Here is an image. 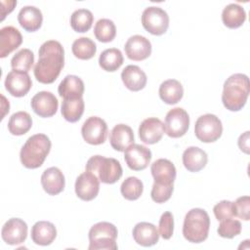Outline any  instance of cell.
<instances>
[{
    "mask_svg": "<svg viewBox=\"0 0 250 250\" xmlns=\"http://www.w3.org/2000/svg\"><path fill=\"white\" fill-rule=\"evenodd\" d=\"M51 149V141L45 134H35L27 139L20 153L21 164L28 169H36L45 161Z\"/></svg>",
    "mask_w": 250,
    "mask_h": 250,
    "instance_id": "3",
    "label": "cell"
},
{
    "mask_svg": "<svg viewBox=\"0 0 250 250\" xmlns=\"http://www.w3.org/2000/svg\"><path fill=\"white\" fill-rule=\"evenodd\" d=\"M174 189L173 185H159L154 183L151 188L150 196L156 203H164L170 199Z\"/></svg>",
    "mask_w": 250,
    "mask_h": 250,
    "instance_id": "39",
    "label": "cell"
},
{
    "mask_svg": "<svg viewBox=\"0 0 250 250\" xmlns=\"http://www.w3.org/2000/svg\"><path fill=\"white\" fill-rule=\"evenodd\" d=\"M121 79L125 87L133 92H138L146 85V75L138 65L129 64L121 72Z\"/></svg>",
    "mask_w": 250,
    "mask_h": 250,
    "instance_id": "22",
    "label": "cell"
},
{
    "mask_svg": "<svg viewBox=\"0 0 250 250\" xmlns=\"http://www.w3.org/2000/svg\"><path fill=\"white\" fill-rule=\"evenodd\" d=\"M84 101L79 99H63L62 103V117L71 123L77 122L84 112Z\"/></svg>",
    "mask_w": 250,
    "mask_h": 250,
    "instance_id": "30",
    "label": "cell"
},
{
    "mask_svg": "<svg viewBox=\"0 0 250 250\" xmlns=\"http://www.w3.org/2000/svg\"><path fill=\"white\" fill-rule=\"evenodd\" d=\"M124 159L127 166L134 171L146 169L151 160V151L145 146L133 144L124 150Z\"/></svg>",
    "mask_w": 250,
    "mask_h": 250,
    "instance_id": "11",
    "label": "cell"
},
{
    "mask_svg": "<svg viewBox=\"0 0 250 250\" xmlns=\"http://www.w3.org/2000/svg\"><path fill=\"white\" fill-rule=\"evenodd\" d=\"M164 132V124L156 117H148L145 119L139 127V137L142 142L147 145L158 143Z\"/></svg>",
    "mask_w": 250,
    "mask_h": 250,
    "instance_id": "17",
    "label": "cell"
},
{
    "mask_svg": "<svg viewBox=\"0 0 250 250\" xmlns=\"http://www.w3.org/2000/svg\"><path fill=\"white\" fill-rule=\"evenodd\" d=\"M32 86V81L27 72L11 70L5 79V88L9 94L21 98L25 96Z\"/></svg>",
    "mask_w": 250,
    "mask_h": 250,
    "instance_id": "12",
    "label": "cell"
},
{
    "mask_svg": "<svg viewBox=\"0 0 250 250\" xmlns=\"http://www.w3.org/2000/svg\"><path fill=\"white\" fill-rule=\"evenodd\" d=\"M210 218L208 213L201 208L189 210L184 221L183 234L184 237L192 243L203 242L209 233Z\"/></svg>",
    "mask_w": 250,
    "mask_h": 250,
    "instance_id": "4",
    "label": "cell"
},
{
    "mask_svg": "<svg viewBox=\"0 0 250 250\" xmlns=\"http://www.w3.org/2000/svg\"><path fill=\"white\" fill-rule=\"evenodd\" d=\"M123 63V55L119 49L110 48L106 49L100 55L99 64L100 66L109 72L117 70Z\"/></svg>",
    "mask_w": 250,
    "mask_h": 250,
    "instance_id": "32",
    "label": "cell"
},
{
    "mask_svg": "<svg viewBox=\"0 0 250 250\" xmlns=\"http://www.w3.org/2000/svg\"><path fill=\"white\" fill-rule=\"evenodd\" d=\"M250 92L249 78L242 73L230 75L224 83L222 102L230 111H238L245 105Z\"/></svg>",
    "mask_w": 250,
    "mask_h": 250,
    "instance_id": "2",
    "label": "cell"
},
{
    "mask_svg": "<svg viewBox=\"0 0 250 250\" xmlns=\"http://www.w3.org/2000/svg\"><path fill=\"white\" fill-rule=\"evenodd\" d=\"M75 193L76 195L84 200H93L99 193L100 181L91 172L86 171L80 174L75 181Z\"/></svg>",
    "mask_w": 250,
    "mask_h": 250,
    "instance_id": "15",
    "label": "cell"
},
{
    "mask_svg": "<svg viewBox=\"0 0 250 250\" xmlns=\"http://www.w3.org/2000/svg\"><path fill=\"white\" fill-rule=\"evenodd\" d=\"M189 116L182 107L170 109L165 116V132L171 138L183 137L188 130Z\"/></svg>",
    "mask_w": 250,
    "mask_h": 250,
    "instance_id": "9",
    "label": "cell"
},
{
    "mask_svg": "<svg viewBox=\"0 0 250 250\" xmlns=\"http://www.w3.org/2000/svg\"><path fill=\"white\" fill-rule=\"evenodd\" d=\"M213 212L218 221L232 218L234 216L233 203L229 200H222L214 206Z\"/></svg>",
    "mask_w": 250,
    "mask_h": 250,
    "instance_id": "42",
    "label": "cell"
},
{
    "mask_svg": "<svg viewBox=\"0 0 250 250\" xmlns=\"http://www.w3.org/2000/svg\"><path fill=\"white\" fill-rule=\"evenodd\" d=\"M159 97L167 104L179 103L184 96V88L176 79H168L159 86Z\"/></svg>",
    "mask_w": 250,
    "mask_h": 250,
    "instance_id": "28",
    "label": "cell"
},
{
    "mask_svg": "<svg viewBox=\"0 0 250 250\" xmlns=\"http://www.w3.org/2000/svg\"><path fill=\"white\" fill-rule=\"evenodd\" d=\"M109 142L112 148L117 151H124L134 144V133L130 126L125 124L115 125L109 135Z\"/></svg>",
    "mask_w": 250,
    "mask_h": 250,
    "instance_id": "21",
    "label": "cell"
},
{
    "mask_svg": "<svg viewBox=\"0 0 250 250\" xmlns=\"http://www.w3.org/2000/svg\"><path fill=\"white\" fill-rule=\"evenodd\" d=\"M84 90V82L76 75H66L58 88L59 95L63 99L82 98Z\"/></svg>",
    "mask_w": 250,
    "mask_h": 250,
    "instance_id": "26",
    "label": "cell"
},
{
    "mask_svg": "<svg viewBox=\"0 0 250 250\" xmlns=\"http://www.w3.org/2000/svg\"><path fill=\"white\" fill-rule=\"evenodd\" d=\"M1 236L9 245L21 244L26 239L27 225L21 219L11 218L4 224L1 230Z\"/></svg>",
    "mask_w": 250,
    "mask_h": 250,
    "instance_id": "14",
    "label": "cell"
},
{
    "mask_svg": "<svg viewBox=\"0 0 250 250\" xmlns=\"http://www.w3.org/2000/svg\"><path fill=\"white\" fill-rule=\"evenodd\" d=\"M94 34L100 42H111L116 35V27L114 22L108 19L99 20L95 24Z\"/></svg>",
    "mask_w": 250,
    "mask_h": 250,
    "instance_id": "35",
    "label": "cell"
},
{
    "mask_svg": "<svg viewBox=\"0 0 250 250\" xmlns=\"http://www.w3.org/2000/svg\"><path fill=\"white\" fill-rule=\"evenodd\" d=\"M39 60L34 66V76L40 83L51 84L64 65V50L56 40L44 42L38 51Z\"/></svg>",
    "mask_w": 250,
    "mask_h": 250,
    "instance_id": "1",
    "label": "cell"
},
{
    "mask_svg": "<svg viewBox=\"0 0 250 250\" xmlns=\"http://www.w3.org/2000/svg\"><path fill=\"white\" fill-rule=\"evenodd\" d=\"M249 131H246L244 134L240 135L237 142L240 150L245 152L246 154L249 153Z\"/></svg>",
    "mask_w": 250,
    "mask_h": 250,
    "instance_id": "43",
    "label": "cell"
},
{
    "mask_svg": "<svg viewBox=\"0 0 250 250\" xmlns=\"http://www.w3.org/2000/svg\"><path fill=\"white\" fill-rule=\"evenodd\" d=\"M207 161V153L197 146H189L183 153V164L189 172H199L206 166Z\"/></svg>",
    "mask_w": 250,
    "mask_h": 250,
    "instance_id": "27",
    "label": "cell"
},
{
    "mask_svg": "<svg viewBox=\"0 0 250 250\" xmlns=\"http://www.w3.org/2000/svg\"><path fill=\"white\" fill-rule=\"evenodd\" d=\"M57 236L56 227L47 221L36 222L31 229V239L37 245H50Z\"/></svg>",
    "mask_w": 250,
    "mask_h": 250,
    "instance_id": "25",
    "label": "cell"
},
{
    "mask_svg": "<svg viewBox=\"0 0 250 250\" xmlns=\"http://www.w3.org/2000/svg\"><path fill=\"white\" fill-rule=\"evenodd\" d=\"M116 227L108 222L95 224L89 230V250H116Z\"/></svg>",
    "mask_w": 250,
    "mask_h": 250,
    "instance_id": "6",
    "label": "cell"
},
{
    "mask_svg": "<svg viewBox=\"0 0 250 250\" xmlns=\"http://www.w3.org/2000/svg\"><path fill=\"white\" fill-rule=\"evenodd\" d=\"M30 104L31 108L38 116L47 118L56 114L59 102L53 93L41 91L32 97Z\"/></svg>",
    "mask_w": 250,
    "mask_h": 250,
    "instance_id": "13",
    "label": "cell"
},
{
    "mask_svg": "<svg viewBox=\"0 0 250 250\" xmlns=\"http://www.w3.org/2000/svg\"><path fill=\"white\" fill-rule=\"evenodd\" d=\"M32 126V118L26 111L14 113L8 122V130L12 135L21 136L27 133Z\"/></svg>",
    "mask_w": 250,
    "mask_h": 250,
    "instance_id": "31",
    "label": "cell"
},
{
    "mask_svg": "<svg viewBox=\"0 0 250 250\" xmlns=\"http://www.w3.org/2000/svg\"><path fill=\"white\" fill-rule=\"evenodd\" d=\"M196 138L203 143H213L217 141L223 133V125L219 117L207 113L197 118L194 125Z\"/></svg>",
    "mask_w": 250,
    "mask_h": 250,
    "instance_id": "7",
    "label": "cell"
},
{
    "mask_svg": "<svg viewBox=\"0 0 250 250\" xmlns=\"http://www.w3.org/2000/svg\"><path fill=\"white\" fill-rule=\"evenodd\" d=\"M18 21L24 30L34 32L41 27L43 16L38 8L34 6H25L19 12Z\"/></svg>",
    "mask_w": 250,
    "mask_h": 250,
    "instance_id": "24",
    "label": "cell"
},
{
    "mask_svg": "<svg viewBox=\"0 0 250 250\" xmlns=\"http://www.w3.org/2000/svg\"><path fill=\"white\" fill-rule=\"evenodd\" d=\"M41 185L48 194L57 195L64 188V176L59 168L50 167L43 172L41 176Z\"/></svg>",
    "mask_w": 250,
    "mask_h": 250,
    "instance_id": "19",
    "label": "cell"
},
{
    "mask_svg": "<svg viewBox=\"0 0 250 250\" xmlns=\"http://www.w3.org/2000/svg\"><path fill=\"white\" fill-rule=\"evenodd\" d=\"M233 203L234 217H238L244 221L250 219V197L245 195L238 197Z\"/></svg>",
    "mask_w": 250,
    "mask_h": 250,
    "instance_id": "40",
    "label": "cell"
},
{
    "mask_svg": "<svg viewBox=\"0 0 250 250\" xmlns=\"http://www.w3.org/2000/svg\"><path fill=\"white\" fill-rule=\"evenodd\" d=\"M81 134L86 143L98 146L104 144L106 140L107 125L101 117L91 116L83 123Z\"/></svg>",
    "mask_w": 250,
    "mask_h": 250,
    "instance_id": "10",
    "label": "cell"
},
{
    "mask_svg": "<svg viewBox=\"0 0 250 250\" xmlns=\"http://www.w3.org/2000/svg\"><path fill=\"white\" fill-rule=\"evenodd\" d=\"M0 3H1V6H2V8H1V16H2L1 21H3L4 18L6 17V15L11 13L14 10L15 6L17 5V1H8V2L7 1H1Z\"/></svg>",
    "mask_w": 250,
    "mask_h": 250,
    "instance_id": "44",
    "label": "cell"
},
{
    "mask_svg": "<svg viewBox=\"0 0 250 250\" xmlns=\"http://www.w3.org/2000/svg\"><path fill=\"white\" fill-rule=\"evenodd\" d=\"M22 43V36L14 26H5L0 29V58L7 57Z\"/></svg>",
    "mask_w": 250,
    "mask_h": 250,
    "instance_id": "20",
    "label": "cell"
},
{
    "mask_svg": "<svg viewBox=\"0 0 250 250\" xmlns=\"http://www.w3.org/2000/svg\"><path fill=\"white\" fill-rule=\"evenodd\" d=\"M86 171L93 173L104 184H114L122 176L120 162L112 157L94 155L86 163Z\"/></svg>",
    "mask_w": 250,
    "mask_h": 250,
    "instance_id": "5",
    "label": "cell"
},
{
    "mask_svg": "<svg viewBox=\"0 0 250 250\" xmlns=\"http://www.w3.org/2000/svg\"><path fill=\"white\" fill-rule=\"evenodd\" d=\"M142 24L149 33L153 35H162L168 29L169 16L159 7H147L142 14Z\"/></svg>",
    "mask_w": 250,
    "mask_h": 250,
    "instance_id": "8",
    "label": "cell"
},
{
    "mask_svg": "<svg viewBox=\"0 0 250 250\" xmlns=\"http://www.w3.org/2000/svg\"><path fill=\"white\" fill-rule=\"evenodd\" d=\"M34 62V55L29 49H21L11 60V66L14 70L27 72Z\"/></svg>",
    "mask_w": 250,
    "mask_h": 250,
    "instance_id": "37",
    "label": "cell"
},
{
    "mask_svg": "<svg viewBox=\"0 0 250 250\" xmlns=\"http://www.w3.org/2000/svg\"><path fill=\"white\" fill-rule=\"evenodd\" d=\"M218 234L225 238H232L241 232V223L232 218L221 221L218 228Z\"/></svg>",
    "mask_w": 250,
    "mask_h": 250,
    "instance_id": "38",
    "label": "cell"
},
{
    "mask_svg": "<svg viewBox=\"0 0 250 250\" xmlns=\"http://www.w3.org/2000/svg\"><path fill=\"white\" fill-rule=\"evenodd\" d=\"M246 20V13L244 9L238 5L231 3L226 6L222 13V21L229 28H238Z\"/></svg>",
    "mask_w": 250,
    "mask_h": 250,
    "instance_id": "29",
    "label": "cell"
},
{
    "mask_svg": "<svg viewBox=\"0 0 250 250\" xmlns=\"http://www.w3.org/2000/svg\"><path fill=\"white\" fill-rule=\"evenodd\" d=\"M174 231V218L171 212H164L159 220V234L164 239H170Z\"/></svg>",
    "mask_w": 250,
    "mask_h": 250,
    "instance_id": "41",
    "label": "cell"
},
{
    "mask_svg": "<svg viewBox=\"0 0 250 250\" xmlns=\"http://www.w3.org/2000/svg\"><path fill=\"white\" fill-rule=\"evenodd\" d=\"M94 16L90 10L78 9L70 16V25L76 32L88 31L93 23Z\"/></svg>",
    "mask_w": 250,
    "mask_h": 250,
    "instance_id": "33",
    "label": "cell"
},
{
    "mask_svg": "<svg viewBox=\"0 0 250 250\" xmlns=\"http://www.w3.org/2000/svg\"><path fill=\"white\" fill-rule=\"evenodd\" d=\"M124 50L128 59L140 62L150 56L151 43L147 38L142 35H133L125 43Z\"/></svg>",
    "mask_w": 250,
    "mask_h": 250,
    "instance_id": "16",
    "label": "cell"
},
{
    "mask_svg": "<svg viewBox=\"0 0 250 250\" xmlns=\"http://www.w3.org/2000/svg\"><path fill=\"white\" fill-rule=\"evenodd\" d=\"M144 185L137 177H128L121 185L120 191L127 200H137L143 193Z\"/></svg>",
    "mask_w": 250,
    "mask_h": 250,
    "instance_id": "36",
    "label": "cell"
},
{
    "mask_svg": "<svg viewBox=\"0 0 250 250\" xmlns=\"http://www.w3.org/2000/svg\"><path fill=\"white\" fill-rule=\"evenodd\" d=\"M133 237L139 245L149 247L158 242L159 233L153 224L141 222L134 227Z\"/></svg>",
    "mask_w": 250,
    "mask_h": 250,
    "instance_id": "23",
    "label": "cell"
},
{
    "mask_svg": "<svg viewBox=\"0 0 250 250\" xmlns=\"http://www.w3.org/2000/svg\"><path fill=\"white\" fill-rule=\"evenodd\" d=\"M150 172L154 183L159 185H173L176 179V167L168 159L159 158L150 166Z\"/></svg>",
    "mask_w": 250,
    "mask_h": 250,
    "instance_id": "18",
    "label": "cell"
},
{
    "mask_svg": "<svg viewBox=\"0 0 250 250\" xmlns=\"http://www.w3.org/2000/svg\"><path fill=\"white\" fill-rule=\"evenodd\" d=\"M71 50L77 59L90 60L95 56L97 46L92 39L88 37H80L72 43Z\"/></svg>",
    "mask_w": 250,
    "mask_h": 250,
    "instance_id": "34",
    "label": "cell"
}]
</instances>
